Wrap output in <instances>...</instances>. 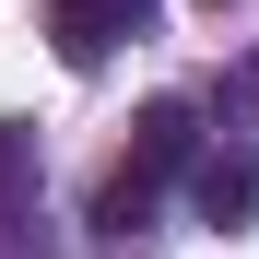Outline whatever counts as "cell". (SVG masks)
Listing matches in <instances>:
<instances>
[{"mask_svg":"<svg viewBox=\"0 0 259 259\" xmlns=\"http://www.w3.org/2000/svg\"><path fill=\"white\" fill-rule=\"evenodd\" d=\"M200 12H224V0H200Z\"/></svg>","mask_w":259,"mask_h":259,"instance_id":"7","label":"cell"},{"mask_svg":"<svg viewBox=\"0 0 259 259\" xmlns=\"http://www.w3.org/2000/svg\"><path fill=\"white\" fill-rule=\"evenodd\" d=\"M224 95H236V106H259V59H247V71H236V82H224Z\"/></svg>","mask_w":259,"mask_h":259,"instance_id":"6","label":"cell"},{"mask_svg":"<svg viewBox=\"0 0 259 259\" xmlns=\"http://www.w3.org/2000/svg\"><path fill=\"white\" fill-rule=\"evenodd\" d=\"M189 212H200L212 236H236L247 212H259V165H247V153H200V165H189Z\"/></svg>","mask_w":259,"mask_h":259,"instance_id":"3","label":"cell"},{"mask_svg":"<svg viewBox=\"0 0 259 259\" xmlns=\"http://www.w3.org/2000/svg\"><path fill=\"white\" fill-rule=\"evenodd\" d=\"M142 12H153V0H59V12H48V48L71 71H95L118 35H142Z\"/></svg>","mask_w":259,"mask_h":259,"instance_id":"2","label":"cell"},{"mask_svg":"<svg viewBox=\"0 0 259 259\" xmlns=\"http://www.w3.org/2000/svg\"><path fill=\"white\" fill-rule=\"evenodd\" d=\"M24 189H35V130L0 118V200H24Z\"/></svg>","mask_w":259,"mask_h":259,"instance_id":"5","label":"cell"},{"mask_svg":"<svg viewBox=\"0 0 259 259\" xmlns=\"http://www.w3.org/2000/svg\"><path fill=\"white\" fill-rule=\"evenodd\" d=\"M177 165H200V106H189V95H153V106H142V130H130V177L165 189Z\"/></svg>","mask_w":259,"mask_h":259,"instance_id":"1","label":"cell"},{"mask_svg":"<svg viewBox=\"0 0 259 259\" xmlns=\"http://www.w3.org/2000/svg\"><path fill=\"white\" fill-rule=\"evenodd\" d=\"M142 212H153V189L130 177V165H118V177L95 189V236H130V224H142Z\"/></svg>","mask_w":259,"mask_h":259,"instance_id":"4","label":"cell"}]
</instances>
